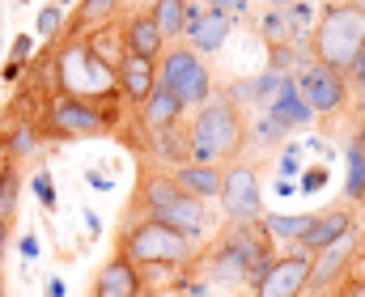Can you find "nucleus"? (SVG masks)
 <instances>
[{"instance_id": "f257e3e1", "label": "nucleus", "mask_w": 365, "mask_h": 297, "mask_svg": "<svg viewBox=\"0 0 365 297\" xmlns=\"http://www.w3.org/2000/svg\"><path fill=\"white\" fill-rule=\"evenodd\" d=\"M272 238H268V229H264V217L259 221H230L221 234H217V242H212V251H208V259H204V281H230V285H247V289H255L264 276H268V268H272Z\"/></svg>"}, {"instance_id": "f03ea898", "label": "nucleus", "mask_w": 365, "mask_h": 297, "mask_svg": "<svg viewBox=\"0 0 365 297\" xmlns=\"http://www.w3.org/2000/svg\"><path fill=\"white\" fill-rule=\"evenodd\" d=\"M191 127V162L200 166H221L225 157H238L247 145V115L225 98L212 94L204 106H195Z\"/></svg>"}, {"instance_id": "7ed1b4c3", "label": "nucleus", "mask_w": 365, "mask_h": 297, "mask_svg": "<svg viewBox=\"0 0 365 297\" xmlns=\"http://www.w3.org/2000/svg\"><path fill=\"white\" fill-rule=\"evenodd\" d=\"M51 73H56L60 98H86V102H98V106L119 110L115 102L123 98V94H119V85H115V64H106L102 56H93L86 38L64 43Z\"/></svg>"}, {"instance_id": "20e7f679", "label": "nucleus", "mask_w": 365, "mask_h": 297, "mask_svg": "<svg viewBox=\"0 0 365 297\" xmlns=\"http://www.w3.org/2000/svg\"><path fill=\"white\" fill-rule=\"evenodd\" d=\"M361 43H365V13L361 9H357L353 0H349V4H340V0L323 4V13L314 17V30H310L314 64H323V68L349 77V68H353Z\"/></svg>"}, {"instance_id": "39448f33", "label": "nucleus", "mask_w": 365, "mask_h": 297, "mask_svg": "<svg viewBox=\"0 0 365 297\" xmlns=\"http://www.w3.org/2000/svg\"><path fill=\"white\" fill-rule=\"evenodd\" d=\"M119 255L132 268H145V264L191 268L200 251H195V242H187L170 225H158L153 217H145V221H123V229H119Z\"/></svg>"}, {"instance_id": "423d86ee", "label": "nucleus", "mask_w": 365, "mask_h": 297, "mask_svg": "<svg viewBox=\"0 0 365 297\" xmlns=\"http://www.w3.org/2000/svg\"><path fill=\"white\" fill-rule=\"evenodd\" d=\"M140 204L149 208V217H153L158 225H170V229L182 234L187 242H200V238L208 234V212H204V204L191 199V196H182L170 174H145V183L136 187V208H140Z\"/></svg>"}, {"instance_id": "0eeeda50", "label": "nucleus", "mask_w": 365, "mask_h": 297, "mask_svg": "<svg viewBox=\"0 0 365 297\" xmlns=\"http://www.w3.org/2000/svg\"><path fill=\"white\" fill-rule=\"evenodd\" d=\"M158 85H166L182 102V110L187 106H204V102L212 98V73H208L204 56H195L187 43H175L170 51H162Z\"/></svg>"}, {"instance_id": "6e6552de", "label": "nucleus", "mask_w": 365, "mask_h": 297, "mask_svg": "<svg viewBox=\"0 0 365 297\" xmlns=\"http://www.w3.org/2000/svg\"><path fill=\"white\" fill-rule=\"evenodd\" d=\"M119 123V110L110 106H98L86 98H56L47 106V115L38 119V136L51 132V136H98L106 127Z\"/></svg>"}, {"instance_id": "1a4fd4ad", "label": "nucleus", "mask_w": 365, "mask_h": 297, "mask_svg": "<svg viewBox=\"0 0 365 297\" xmlns=\"http://www.w3.org/2000/svg\"><path fill=\"white\" fill-rule=\"evenodd\" d=\"M293 90H297V98L310 106V115H331V110H340L349 102V77L306 60V64L293 68Z\"/></svg>"}, {"instance_id": "9d476101", "label": "nucleus", "mask_w": 365, "mask_h": 297, "mask_svg": "<svg viewBox=\"0 0 365 297\" xmlns=\"http://www.w3.org/2000/svg\"><path fill=\"white\" fill-rule=\"evenodd\" d=\"M221 208H225V221H259L264 217V196H259V174L255 166L247 162H234L230 170H221Z\"/></svg>"}, {"instance_id": "9b49d317", "label": "nucleus", "mask_w": 365, "mask_h": 297, "mask_svg": "<svg viewBox=\"0 0 365 297\" xmlns=\"http://www.w3.org/2000/svg\"><path fill=\"white\" fill-rule=\"evenodd\" d=\"M306 285H310V255H306V251H293V255L272 259L268 276H264L251 293L255 297H302Z\"/></svg>"}, {"instance_id": "f8f14e48", "label": "nucleus", "mask_w": 365, "mask_h": 297, "mask_svg": "<svg viewBox=\"0 0 365 297\" xmlns=\"http://www.w3.org/2000/svg\"><path fill=\"white\" fill-rule=\"evenodd\" d=\"M34 149H38V119L34 115H21V110H9L0 119V157L17 166Z\"/></svg>"}, {"instance_id": "ddd939ff", "label": "nucleus", "mask_w": 365, "mask_h": 297, "mask_svg": "<svg viewBox=\"0 0 365 297\" xmlns=\"http://www.w3.org/2000/svg\"><path fill=\"white\" fill-rule=\"evenodd\" d=\"M119 43H123V51H128V56H140V60H149V64H158V60H162V51H166V38L158 34V26H153L149 9L128 13V21H123V30H119Z\"/></svg>"}, {"instance_id": "4468645a", "label": "nucleus", "mask_w": 365, "mask_h": 297, "mask_svg": "<svg viewBox=\"0 0 365 297\" xmlns=\"http://www.w3.org/2000/svg\"><path fill=\"white\" fill-rule=\"evenodd\" d=\"M115 85H119V94L123 102H132V106H140V102L153 94V85H158V64H149V60H140V56H119L115 60Z\"/></svg>"}, {"instance_id": "2eb2a0df", "label": "nucleus", "mask_w": 365, "mask_h": 297, "mask_svg": "<svg viewBox=\"0 0 365 297\" xmlns=\"http://www.w3.org/2000/svg\"><path fill=\"white\" fill-rule=\"evenodd\" d=\"M353 229V212L349 208H327V212H314V221H310V229L302 234V242H297V251H306V255H314V251H323V246H331L336 238H344Z\"/></svg>"}, {"instance_id": "dca6fc26", "label": "nucleus", "mask_w": 365, "mask_h": 297, "mask_svg": "<svg viewBox=\"0 0 365 297\" xmlns=\"http://www.w3.org/2000/svg\"><path fill=\"white\" fill-rule=\"evenodd\" d=\"M230 30H234V17H230V13L204 9L200 21L187 30V47H191L195 56H212V51H221V43L230 38Z\"/></svg>"}, {"instance_id": "f3484780", "label": "nucleus", "mask_w": 365, "mask_h": 297, "mask_svg": "<svg viewBox=\"0 0 365 297\" xmlns=\"http://www.w3.org/2000/svg\"><path fill=\"white\" fill-rule=\"evenodd\" d=\"M353 229L344 234V238H336L331 246H323V251H314L310 255V289H327L331 281H340V272H344V264H349V255H353Z\"/></svg>"}, {"instance_id": "a211bd4d", "label": "nucleus", "mask_w": 365, "mask_h": 297, "mask_svg": "<svg viewBox=\"0 0 365 297\" xmlns=\"http://www.w3.org/2000/svg\"><path fill=\"white\" fill-rule=\"evenodd\" d=\"M93 297H140V276H136V268H132L123 255L106 259L102 272H98V281H93Z\"/></svg>"}, {"instance_id": "6ab92c4d", "label": "nucleus", "mask_w": 365, "mask_h": 297, "mask_svg": "<svg viewBox=\"0 0 365 297\" xmlns=\"http://www.w3.org/2000/svg\"><path fill=\"white\" fill-rule=\"evenodd\" d=\"M175 187H179L182 196L191 199H217L221 192V166H200V162H187V166H175Z\"/></svg>"}, {"instance_id": "aec40b11", "label": "nucleus", "mask_w": 365, "mask_h": 297, "mask_svg": "<svg viewBox=\"0 0 365 297\" xmlns=\"http://www.w3.org/2000/svg\"><path fill=\"white\" fill-rule=\"evenodd\" d=\"M264 115H272L280 127H306L314 115H310V106L297 98V90H293V73L280 81V90H276V98H272V106L264 110Z\"/></svg>"}, {"instance_id": "412c9836", "label": "nucleus", "mask_w": 365, "mask_h": 297, "mask_svg": "<svg viewBox=\"0 0 365 297\" xmlns=\"http://www.w3.org/2000/svg\"><path fill=\"white\" fill-rule=\"evenodd\" d=\"M153 153H158L162 162H170V166H187V162H191V127H187L182 119L158 127V132H153Z\"/></svg>"}, {"instance_id": "4be33fe9", "label": "nucleus", "mask_w": 365, "mask_h": 297, "mask_svg": "<svg viewBox=\"0 0 365 297\" xmlns=\"http://www.w3.org/2000/svg\"><path fill=\"white\" fill-rule=\"evenodd\" d=\"M182 119V102L166 90V85H153V94L140 102V123L149 127V132H158V127H166V123H179Z\"/></svg>"}, {"instance_id": "5701e85b", "label": "nucleus", "mask_w": 365, "mask_h": 297, "mask_svg": "<svg viewBox=\"0 0 365 297\" xmlns=\"http://www.w3.org/2000/svg\"><path fill=\"white\" fill-rule=\"evenodd\" d=\"M115 4H119V0H81V4H77V13H73V17H64L68 38H81L86 30H93V26H106V21H110V13H115Z\"/></svg>"}, {"instance_id": "b1692460", "label": "nucleus", "mask_w": 365, "mask_h": 297, "mask_svg": "<svg viewBox=\"0 0 365 297\" xmlns=\"http://www.w3.org/2000/svg\"><path fill=\"white\" fill-rule=\"evenodd\" d=\"M149 17L158 26V34L170 43V38H182V0H153L149 4Z\"/></svg>"}, {"instance_id": "393cba45", "label": "nucleus", "mask_w": 365, "mask_h": 297, "mask_svg": "<svg viewBox=\"0 0 365 297\" xmlns=\"http://www.w3.org/2000/svg\"><path fill=\"white\" fill-rule=\"evenodd\" d=\"M310 221H314V212H297V217H264V229H268V238H280V242H302V234L310 229Z\"/></svg>"}, {"instance_id": "a878e982", "label": "nucleus", "mask_w": 365, "mask_h": 297, "mask_svg": "<svg viewBox=\"0 0 365 297\" xmlns=\"http://www.w3.org/2000/svg\"><path fill=\"white\" fill-rule=\"evenodd\" d=\"M284 136H289V127H280L272 115H264V110H255V119L247 123V140H251L255 149H276Z\"/></svg>"}, {"instance_id": "bb28decb", "label": "nucleus", "mask_w": 365, "mask_h": 297, "mask_svg": "<svg viewBox=\"0 0 365 297\" xmlns=\"http://www.w3.org/2000/svg\"><path fill=\"white\" fill-rule=\"evenodd\" d=\"M17 196H21V174L13 162L0 157V221H13L17 212Z\"/></svg>"}, {"instance_id": "cd10ccee", "label": "nucleus", "mask_w": 365, "mask_h": 297, "mask_svg": "<svg viewBox=\"0 0 365 297\" xmlns=\"http://www.w3.org/2000/svg\"><path fill=\"white\" fill-rule=\"evenodd\" d=\"M344 166H349V174H344V199H361L365 192V153L357 145H344Z\"/></svg>"}, {"instance_id": "c85d7f7f", "label": "nucleus", "mask_w": 365, "mask_h": 297, "mask_svg": "<svg viewBox=\"0 0 365 297\" xmlns=\"http://www.w3.org/2000/svg\"><path fill=\"white\" fill-rule=\"evenodd\" d=\"M259 34L268 38V47L293 43V34H289V21H284V13H276V9H268V13L259 17Z\"/></svg>"}, {"instance_id": "c756f323", "label": "nucleus", "mask_w": 365, "mask_h": 297, "mask_svg": "<svg viewBox=\"0 0 365 297\" xmlns=\"http://www.w3.org/2000/svg\"><path fill=\"white\" fill-rule=\"evenodd\" d=\"M60 26H64V9H60V4H43V9H38V21H34L38 38H56Z\"/></svg>"}, {"instance_id": "7c9ffc66", "label": "nucleus", "mask_w": 365, "mask_h": 297, "mask_svg": "<svg viewBox=\"0 0 365 297\" xmlns=\"http://www.w3.org/2000/svg\"><path fill=\"white\" fill-rule=\"evenodd\" d=\"M293 174H302V149L284 145V153L276 157V179H293Z\"/></svg>"}, {"instance_id": "2f4dec72", "label": "nucleus", "mask_w": 365, "mask_h": 297, "mask_svg": "<svg viewBox=\"0 0 365 297\" xmlns=\"http://www.w3.org/2000/svg\"><path fill=\"white\" fill-rule=\"evenodd\" d=\"M30 187H34V196L43 208H56V183H51V170H38L34 179H30Z\"/></svg>"}, {"instance_id": "473e14b6", "label": "nucleus", "mask_w": 365, "mask_h": 297, "mask_svg": "<svg viewBox=\"0 0 365 297\" xmlns=\"http://www.w3.org/2000/svg\"><path fill=\"white\" fill-rule=\"evenodd\" d=\"M327 183V166H310V170H302V179H297V187L310 196V192H319Z\"/></svg>"}, {"instance_id": "72a5a7b5", "label": "nucleus", "mask_w": 365, "mask_h": 297, "mask_svg": "<svg viewBox=\"0 0 365 297\" xmlns=\"http://www.w3.org/2000/svg\"><path fill=\"white\" fill-rule=\"evenodd\" d=\"M30 51H34V34H17L13 47H9V60H13V64H26Z\"/></svg>"}, {"instance_id": "f704fd0d", "label": "nucleus", "mask_w": 365, "mask_h": 297, "mask_svg": "<svg viewBox=\"0 0 365 297\" xmlns=\"http://www.w3.org/2000/svg\"><path fill=\"white\" fill-rule=\"evenodd\" d=\"M200 4H204V9H221V13H230V17L238 21V17L247 13V4H251V0H200Z\"/></svg>"}, {"instance_id": "c9c22d12", "label": "nucleus", "mask_w": 365, "mask_h": 297, "mask_svg": "<svg viewBox=\"0 0 365 297\" xmlns=\"http://www.w3.org/2000/svg\"><path fill=\"white\" fill-rule=\"evenodd\" d=\"M349 73H353V85L365 90V43H361V51H357V60H353V68H349Z\"/></svg>"}, {"instance_id": "e433bc0d", "label": "nucleus", "mask_w": 365, "mask_h": 297, "mask_svg": "<svg viewBox=\"0 0 365 297\" xmlns=\"http://www.w3.org/2000/svg\"><path fill=\"white\" fill-rule=\"evenodd\" d=\"M182 297H208V281H187L182 285Z\"/></svg>"}, {"instance_id": "4c0bfd02", "label": "nucleus", "mask_w": 365, "mask_h": 297, "mask_svg": "<svg viewBox=\"0 0 365 297\" xmlns=\"http://www.w3.org/2000/svg\"><path fill=\"white\" fill-rule=\"evenodd\" d=\"M9 225H13V221H0V268H4V255H9V238H13Z\"/></svg>"}, {"instance_id": "58836bf2", "label": "nucleus", "mask_w": 365, "mask_h": 297, "mask_svg": "<svg viewBox=\"0 0 365 297\" xmlns=\"http://www.w3.org/2000/svg\"><path fill=\"white\" fill-rule=\"evenodd\" d=\"M21 73H26V64H13V60L0 68V77H4V81H21Z\"/></svg>"}, {"instance_id": "ea45409f", "label": "nucleus", "mask_w": 365, "mask_h": 297, "mask_svg": "<svg viewBox=\"0 0 365 297\" xmlns=\"http://www.w3.org/2000/svg\"><path fill=\"white\" fill-rule=\"evenodd\" d=\"M86 183H90L93 192H110V179H102L98 170H90V174H86Z\"/></svg>"}, {"instance_id": "a19ab883", "label": "nucleus", "mask_w": 365, "mask_h": 297, "mask_svg": "<svg viewBox=\"0 0 365 297\" xmlns=\"http://www.w3.org/2000/svg\"><path fill=\"white\" fill-rule=\"evenodd\" d=\"M21 255H26V259H34V255H38V238H34V234H26V238H21Z\"/></svg>"}, {"instance_id": "79ce46f5", "label": "nucleus", "mask_w": 365, "mask_h": 297, "mask_svg": "<svg viewBox=\"0 0 365 297\" xmlns=\"http://www.w3.org/2000/svg\"><path fill=\"white\" fill-rule=\"evenodd\" d=\"M293 192H297L293 179H276V196H293Z\"/></svg>"}, {"instance_id": "37998d69", "label": "nucleus", "mask_w": 365, "mask_h": 297, "mask_svg": "<svg viewBox=\"0 0 365 297\" xmlns=\"http://www.w3.org/2000/svg\"><path fill=\"white\" fill-rule=\"evenodd\" d=\"M297 4H310V0H272L276 13H289V9H297Z\"/></svg>"}, {"instance_id": "c03bdc74", "label": "nucleus", "mask_w": 365, "mask_h": 297, "mask_svg": "<svg viewBox=\"0 0 365 297\" xmlns=\"http://www.w3.org/2000/svg\"><path fill=\"white\" fill-rule=\"evenodd\" d=\"M47 297H64V281H60V276L47 281Z\"/></svg>"}, {"instance_id": "a18cd8bd", "label": "nucleus", "mask_w": 365, "mask_h": 297, "mask_svg": "<svg viewBox=\"0 0 365 297\" xmlns=\"http://www.w3.org/2000/svg\"><path fill=\"white\" fill-rule=\"evenodd\" d=\"M86 225H90V234H93V238L102 234V221H98V212H86Z\"/></svg>"}, {"instance_id": "49530a36", "label": "nucleus", "mask_w": 365, "mask_h": 297, "mask_svg": "<svg viewBox=\"0 0 365 297\" xmlns=\"http://www.w3.org/2000/svg\"><path fill=\"white\" fill-rule=\"evenodd\" d=\"M349 145H357V149H361V153H365V127H361V132H357V136H353V140H349Z\"/></svg>"}, {"instance_id": "de8ad7c7", "label": "nucleus", "mask_w": 365, "mask_h": 297, "mask_svg": "<svg viewBox=\"0 0 365 297\" xmlns=\"http://www.w3.org/2000/svg\"><path fill=\"white\" fill-rule=\"evenodd\" d=\"M353 4H357V9H361V13H365V0H353Z\"/></svg>"}, {"instance_id": "09e8293b", "label": "nucleus", "mask_w": 365, "mask_h": 297, "mask_svg": "<svg viewBox=\"0 0 365 297\" xmlns=\"http://www.w3.org/2000/svg\"><path fill=\"white\" fill-rule=\"evenodd\" d=\"M56 4H60V9H64V4H73V0H56Z\"/></svg>"}, {"instance_id": "8fccbe9b", "label": "nucleus", "mask_w": 365, "mask_h": 297, "mask_svg": "<svg viewBox=\"0 0 365 297\" xmlns=\"http://www.w3.org/2000/svg\"><path fill=\"white\" fill-rule=\"evenodd\" d=\"M357 204H361V208H365V192H361V199H357Z\"/></svg>"}, {"instance_id": "3c124183", "label": "nucleus", "mask_w": 365, "mask_h": 297, "mask_svg": "<svg viewBox=\"0 0 365 297\" xmlns=\"http://www.w3.org/2000/svg\"><path fill=\"white\" fill-rule=\"evenodd\" d=\"M166 297H182V293H166Z\"/></svg>"}]
</instances>
